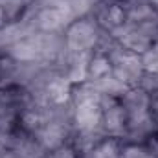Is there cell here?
Masks as SVG:
<instances>
[{
    "label": "cell",
    "mask_w": 158,
    "mask_h": 158,
    "mask_svg": "<svg viewBox=\"0 0 158 158\" xmlns=\"http://www.w3.org/2000/svg\"><path fill=\"white\" fill-rule=\"evenodd\" d=\"M74 127L70 123H63V121H46L44 127L33 136L37 140L40 147L44 151H53L57 147H63L66 143H70Z\"/></svg>",
    "instance_id": "3"
},
{
    "label": "cell",
    "mask_w": 158,
    "mask_h": 158,
    "mask_svg": "<svg viewBox=\"0 0 158 158\" xmlns=\"http://www.w3.org/2000/svg\"><path fill=\"white\" fill-rule=\"evenodd\" d=\"M74 107V131H96L101 129L103 110L98 101H85Z\"/></svg>",
    "instance_id": "4"
},
{
    "label": "cell",
    "mask_w": 158,
    "mask_h": 158,
    "mask_svg": "<svg viewBox=\"0 0 158 158\" xmlns=\"http://www.w3.org/2000/svg\"><path fill=\"white\" fill-rule=\"evenodd\" d=\"M121 147H123V142H121V140L107 136V138L101 140L96 147H92L88 153L79 155V158H119Z\"/></svg>",
    "instance_id": "9"
},
{
    "label": "cell",
    "mask_w": 158,
    "mask_h": 158,
    "mask_svg": "<svg viewBox=\"0 0 158 158\" xmlns=\"http://www.w3.org/2000/svg\"><path fill=\"white\" fill-rule=\"evenodd\" d=\"M112 72V63L109 59L107 53H92L88 59V81H96V79L103 77L107 74Z\"/></svg>",
    "instance_id": "10"
},
{
    "label": "cell",
    "mask_w": 158,
    "mask_h": 158,
    "mask_svg": "<svg viewBox=\"0 0 158 158\" xmlns=\"http://www.w3.org/2000/svg\"><path fill=\"white\" fill-rule=\"evenodd\" d=\"M121 107L127 112V118L138 116L143 112H151V96L140 86H131L119 99Z\"/></svg>",
    "instance_id": "7"
},
{
    "label": "cell",
    "mask_w": 158,
    "mask_h": 158,
    "mask_svg": "<svg viewBox=\"0 0 158 158\" xmlns=\"http://www.w3.org/2000/svg\"><path fill=\"white\" fill-rule=\"evenodd\" d=\"M40 158H79L77 153L74 151V147L70 143L63 145V147H57L53 151H44V155Z\"/></svg>",
    "instance_id": "13"
},
{
    "label": "cell",
    "mask_w": 158,
    "mask_h": 158,
    "mask_svg": "<svg viewBox=\"0 0 158 158\" xmlns=\"http://www.w3.org/2000/svg\"><path fill=\"white\" fill-rule=\"evenodd\" d=\"M101 129L105 131L107 136L110 138H118L121 140L127 129V112L121 107V103H116L114 107L103 110V118H101Z\"/></svg>",
    "instance_id": "6"
},
{
    "label": "cell",
    "mask_w": 158,
    "mask_h": 158,
    "mask_svg": "<svg viewBox=\"0 0 158 158\" xmlns=\"http://www.w3.org/2000/svg\"><path fill=\"white\" fill-rule=\"evenodd\" d=\"M138 86L145 90L149 96H155L158 92V72H143Z\"/></svg>",
    "instance_id": "12"
},
{
    "label": "cell",
    "mask_w": 158,
    "mask_h": 158,
    "mask_svg": "<svg viewBox=\"0 0 158 158\" xmlns=\"http://www.w3.org/2000/svg\"><path fill=\"white\" fill-rule=\"evenodd\" d=\"M90 83L94 85V88L98 90L99 96H110V98H116V99H121V96L129 90L127 85H123L118 77L112 76V72L96 79V81H90Z\"/></svg>",
    "instance_id": "8"
},
{
    "label": "cell",
    "mask_w": 158,
    "mask_h": 158,
    "mask_svg": "<svg viewBox=\"0 0 158 158\" xmlns=\"http://www.w3.org/2000/svg\"><path fill=\"white\" fill-rule=\"evenodd\" d=\"M110 63H112V76L118 77L123 85L138 86L140 79L143 76V64H142V55H136L129 50H125L119 42L112 46V50L107 53Z\"/></svg>",
    "instance_id": "2"
},
{
    "label": "cell",
    "mask_w": 158,
    "mask_h": 158,
    "mask_svg": "<svg viewBox=\"0 0 158 158\" xmlns=\"http://www.w3.org/2000/svg\"><path fill=\"white\" fill-rule=\"evenodd\" d=\"M103 33H105V30L98 24V20L92 15H88V17H81V19L72 20L70 26L63 31V37H64V44L70 52L92 55L98 50Z\"/></svg>",
    "instance_id": "1"
},
{
    "label": "cell",
    "mask_w": 158,
    "mask_h": 158,
    "mask_svg": "<svg viewBox=\"0 0 158 158\" xmlns=\"http://www.w3.org/2000/svg\"><path fill=\"white\" fill-rule=\"evenodd\" d=\"M72 88H74V85L66 79V76L57 72L53 77L50 79L46 88H44V101H46V105H64V103H70Z\"/></svg>",
    "instance_id": "5"
},
{
    "label": "cell",
    "mask_w": 158,
    "mask_h": 158,
    "mask_svg": "<svg viewBox=\"0 0 158 158\" xmlns=\"http://www.w3.org/2000/svg\"><path fill=\"white\" fill-rule=\"evenodd\" d=\"M119 158H156L147 143H123Z\"/></svg>",
    "instance_id": "11"
}]
</instances>
